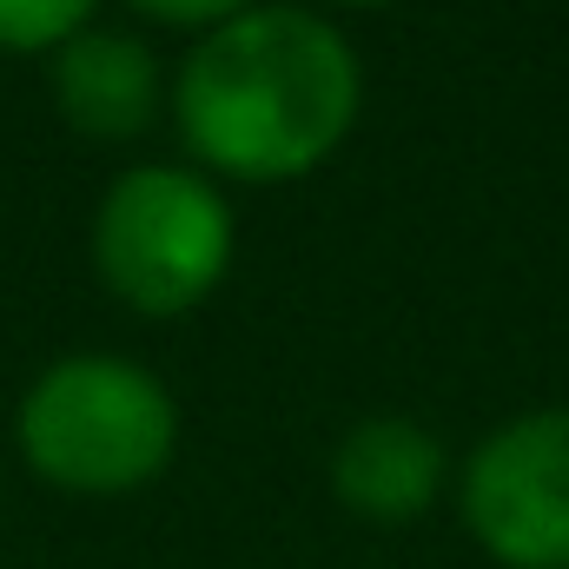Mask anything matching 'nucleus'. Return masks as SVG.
I'll return each instance as SVG.
<instances>
[{"mask_svg": "<svg viewBox=\"0 0 569 569\" xmlns=\"http://www.w3.org/2000/svg\"><path fill=\"white\" fill-rule=\"evenodd\" d=\"M365 100L351 40L298 7H246L199 33L172 80V120L206 172L279 186L331 159Z\"/></svg>", "mask_w": 569, "mask_h": 569, "instance_id": "obj_1", "label": "nucleus"}, {"mask_svg": "<svg viewBox=\"0 0 569 569\" xmlns=\"http://www.w3.org/2000/svg\"><path fill=\"white\" fill-rule=\"evenodd\" d=\"M13 437L33 477H47L53 490L127 497L172 463L179 405L133 358L73 351L27 385L13 411Z\"/></svg>", "mask_w": 569, "mask_h": 569, "instance_id": "obj_2", "label": "nucleus"}, {"mask_svg": "<svg viewBox=\"0 0 569 569\" xmlns=\"http://www.w3.org/2000/svg\"><path fill=\"white\" fill-rule=\"evenodd\" d=\"M93 266L120 305L179 318L232 266V206L192 166H133L93 212Z\"/></svg>", "mask_w": 569, "mask_h": 569, "instance_id": "obj_3", "label": "nucleus"}, {"mask_svg": "<svg viewBox=\"0 0 569 569\" xmlns=\"http://www.w3.org/2000/svg\"><path fill=\"white\" fill-rule=\"evenodd\" d=\"M463 523L503 569H569V411L510 418L477 443Z\"/></svg>", "mask_w": 569, "mask_h": 569, "instance_id": "obj_4", "label": "nucleus"}, {"mask_svg": "<svg viewBox=\"0 0 569 569\" xmlns=\"http://www.w3.org/2000/svg\"><path fill=\"white\" fill-rule=\"evenodd\" d=\"M159 60L120 27H87L53 53V107L87 140H140L159 113Z\"/></svg>", "mask_w": 569, "mask_h": 569, "instance_id": "obj_5", "label": "nucleus"}, {"mask_svg": "<svg viewBox=\"0 0 569 569\" xmlns=\"http://www.w3.org/2000/svg\"><path fill=\"white\" fill-rule=\"evenodd\" d=\"M331 483L345 510L371 523H411L443 490V443L411 418H365L345 430L331 457Z\"/></svg>", "mask_w": 569, "mask_h": 569, "instance_id": "obj_6", "label": "nucleus"}, {"mask_svg": "<svg viewBox=\"0 0 569 569\" xmlns=\"http://www.w3.org/2000/svg\"><path fill=\"white\" fill-rule=\"evenodd\" d=\"M100 0H0V53H60L93 27Z\"/></svg>", "mask_w": 569, "mask_h": 569, "instance_id": "obj_7", "label": "nucleus"}, {"mask_svg": "<svg viewBox=\"0 0 569 569\" xmlns=\"http://www.w3.org/2000/svg\"><path fill=\"white\" fill-rule=\"evenodd\" d=\"M127 7L146 13V20H159V27H199V33H212L219 20L246 13L252 0H127Z\"/></svg>", "mask_w": 569, "mask_h": 569, "instance_id": "obj_8", "label": "nucleus"}, {"mask_svg": "<svg viewBox=\"0 0 569 569\" xmlns=\"http://www.w3.org/2000/svg\"><path fill=\"white\" fill-rule=\"evenodd\" d=\"M351 7H378V0H351Z\"/></svg>", "mask_w": 569, "mask_h": 569, "instance_id": "obj_9", "label": "nucleus"}]
</instances>
